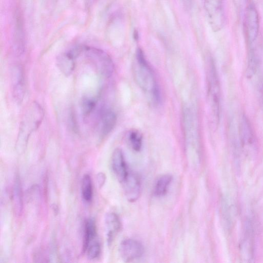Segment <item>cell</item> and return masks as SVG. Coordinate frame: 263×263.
I'll list each match as a JSON object with an SVG mask.
<instances>
[{"label":"cell","instance_id":"1","mask_svg":"<svg viewBox=\"0 0 263 263\" xmlns=\"http://www.w3.org/2000/svg\"><path fill=\"white\" fill-rule=\"evenodd\" d=\"M134 78L138 86L154 104L160 101V91L154 72L142 50L137 49L133 64Z\"/></svg>","mask_w":263,"mask_h":263},{"label":"cell","instance_id":"2","mask_svg":"<svg viewBox=\"0 0 263 263\" xmlns=\"http://www.w3.org/2000/svg\"><path fill=\"white\" fill-rule=\"evenodd\" d=\"M207 93L213 122L217 125L220 119L221 91L219 79L214 61L208 60L206 66Z\"/></svg>","mask_w":263,"mask_h":263},{"label":"cell","instance_id":"3","mask_svg":"<svg viewBox=\"0 0 263 263\" xmlns=\"http://www.w3.org/2000/svg\"><path fill=\"white\" fill-rule=\"evenodd\" d=\"M81 52L100 76L107 78L112 74L114 64L105 51L93 47L81 46Z\"/></svg>","mask_w":263,"mask_h":263},{"label":"cell","instance_id":"4","mask_svg":"<svg viewBox=\"0 0 263 263\" xmlns=\"http://www.w3.org/2000/svg\"><path fill=\"white\" fill-rule=\"evenodd\" d=\"M44 117V111L36 102L32 103L26 110L21 123L18 144L23 147L27 142L29 136L40 126Z\"/></svg>","mask_w":263,"mask_h":263},{"label":"cell","instance_id":"5","mask_svg":"<svg viewBox=\"0 0 263 263\" xmlns=\"http://www.w3.org/2000/svg\"><path fill=\"white\" fill-rule=\"evenodd\" d=\"M204 7L212 30L214 32L221 30L226 22L223 0H204Z\"/></svg>","mask_w":263,"mask_h":263},{"label":"cell","instance_id":"6","mask_svg":"<svg viewBox=\"0 0 263 263\" xmlns=\"http://www.w3.org/2000/svg\"><path fill=\"white\" fill-rule=\"evenodd\" d=\"M238 129L241 149L246 152L255 151L257 146L255 134L249 119L245 114L240 117Z\"/></svg>","mask_w":263,"mask_h":263},{"label":"cell","instance_id":"7","mask_svg":"<svg viewBox=\"0 0 263 263\" xmlns=\"http://www.w3.org/2000/svg\"><path fill=\"white\" fill-rule=\"evenodd\" d=\"M245 29L248 45L257 42L259 30L258 11L253 4L247 8L245 17Z\"/></svg>","mask_w":263,"mask_h":263},{"label":"cell","instance_id":"8","mask_svg":"<svg viewBox=\"0 0 263 263\" xmlns=\"http://www.w3.org/2000/svg\"><path fill=\"white\" fill-rule=\"evenodd\" d=\"M119 252L122 259L129 262L141 257L144 253V248L138 240L126 239L121 242Z\"/></svg>","mask_w":263,"mask_h":263},{"label":"cell","instance_id":"9","mask_svg":"<svg viewBox=\"0 0 263 263\" xmlns=\"http://www.w3.org/2000/svg\"><path fill=\"white\" fill-rule=\"evenodd\" d=\"M10 82L13 97L17 102L20 103L25 95L24 74L20 66H15L12 68Z\"/></svg>","mask_w":263,"mask_h":263},{"label":"cell","instance_id":"10","mask_svg":"<svg viewBox=\"0 0 263 263\" xmlns=\"http://www.w3.org/2000/svg\"><path fill=\"white\" fill-rule=\"evenodd\" d=\"M247 60L246 76L250 79L255 74L261 62V48L257 42L248 45Z\"/></svg>","mask_w":263,"mask_h":263},{"label":"cell","instance_id":"11","mask_svg":"<svg viewBox=\"0 0 263 263\" xmlns=\"http://www.w3.org/2000/svg\"><path fill=\"white\" fill-rule=\"evenodd\" d=\"M127 199L130 202L136 201L141 194V182L139 177L135 174L129 172L122 182Z\"/></svg>","mask_w":263,"mask_h":263},{"label":"cell","instance_id":"12","mask_svg":"<svg viewBox=\"0 0 263 263\" xmlns=\"http://www.w3.org/2000/svg\"><path fill=\"white\" fill-rule=\"evenodd\" d=\"M111 166L113 173L121 183L127 177L129 172L125 160L124 154L120 148H116L112 153Z\"/></svg>","mask_w":263,"mask_h":263},{"label":"cell","instance_id":"13","mask_svg":"<svg viewBox=\"0 0 263 263\" xmlns=\"http://www.w3.org/2000/svg\"><path fill=\"white\" fill-rule=\"evenodd\" d=\"M99 117L101 134L104 137L114 128L117 122V116L111 108L103 106L100 110Z\"/></svg>","mask_w":263,"mask_h":263},{"label":"cell","instance_id":"14","mask_svg":"<svg viewBox=\"0 0 263 263\" xmlns=\"http://www.w3.org/2000/svg\"><path fill=\"white\" fill-rule=\"evenodd\" d=\"M242 258L250 262L254 256V233L250 223H247L244 236L240 245Z\"/></svg>","mask_w":263,"mask_h":263},{"label":"cell","instance_id":"15","mask_svg":"<svg viewBox=\"0 0 263 263\" xmlns=\"http://www.w3.org/2000/svg\"><path fill=\"white\" fill-rule=\"evenodd\" d=\"M104 225L107 241L110 245L120 231L121 223L118 216L115 213L110 212L105 216Z\"/></svg>","mask_w":263,"mask_h":263},{"label":"cell","instance_id":"16","mask_svg":"<svg viewBox=\"0 0 263 263\" xmlns=\"http://www.w3.org/2000/svg\"><path fill=\"white\" fill-rule=\"evenodd\" d=\"M76 58L70 49L58 57L56 60L57 67L65 76H70L73 71Z\"/></svg>","mask_w":263,"mask_h":263},{"label":"cell","instance_id":"17","mask_svg":"<svg viewBox=\"0 0 263 263\" xmlns=\"http://www.w3.org/2000/svg\"><path fill=\"white\" fill-rule=\"evenodd\" d=\"M83 251L84 252L87 247L99 240L97 236L95 221L92 218L86 220L84 224Z\"/></svg>","mask_w":263,"mask_h":263},{"label":"cell","instance_id":"18","mask_svg":"<svg viewBox=\"0 0 263 263\" xmlns=\"http://www.w3.org/2000/svg\"><path fill=\"white\" fill-rule=\"evenodd\" d=\"M12 199L15 214L20 215L23 209V193L21 180L18 176L16 177L14 182Z\"/></svg>","mask_w":263,"mask_h":263},{"label":"cell","instance_id":"19","mask_svg":"<svg viewBox=\"0 0 263 263\" xmlns=\"http://www.w3.org/2000/svg\"><path fill=\"white\" fill-rule=\"evenodd\" d=\"M172 179V176L168 174L163 175L159 177L154 185V193L155 195L157 196L164 195L167 192Z\"/></svg>","mask_w":263,"mask_h":263},{"label":"cell","instance_id":"20","mask_svg":"<svg viewBox=\"0 0 263 263\" xmlns=\"http://www.w3.org/2000/svg\"><path fill=\"white\" fill-rule=\"evenodd\" d=\"M126 140L133 150L136 152L141 150L143 143V137L140 132L135 129L129 130L126 134Z\"/></svg>","mask_w":263,"mask_h":263},{"label":"cell","instance_id":"21","mask_svg":"<svg viewBox=\"0 0 263 263\" xmlns=\"http://www.w3.org/2000/svg\"><path fill=\"white\" fill-rule=\"evenodd\" d=\"M81 194L83 199L87 202L91 201L93 196L92 183L90 176L85 174L81 181Z\"/></svg>","mask_w":263,"mask_h":263},{"label":"cell","instance_id":"22","mask_svg":"<svg viewBox=\"0 0 263 263\" xmlns=\"http://www.w3.org/2000/svg\"><path fill=\"white\" fill-rule=\"evenodd\" d=\"M97 101L91 98L85 97L82 101V111L83 116L88 117L95 109Z\"/></svg>","mask_w":263,"mask_h":263},{"label":"cell","instance_id":"23","mask_svg":"<svg viewBox=\"0 0 263 263\" xmlns=\"http://www.w3.org/2000/svg\"><path fill=\"white\" fill-rule=\"evenodd\" d=\"M101 251V247L99 240L90 245L85 250V253L90 259H95L99 257Z\"/></svg>","mask_w":263,"mask_h":263},{"label":"cell","instance_id":"24","mask_svg":"<svg viewBox=\"0 0 263 263\" xmlns=\"http://www.w3.org/2000/svg\"><path fill=\"white\" fill-rule=\"evenodd\" d=\"M231 208L227 200L223 199L221 201V211L224 221L228 227L231 226L232 218L231 214Z\"/></svg>","mask_w":263,"mask_h":263},{"label":"cell","instance_id":"25","mask_svg":"<svg viewBox=\"0 0 263 263\" xmlns=\"http://www.w3.org/2000/svg\"><path fill=\"white\" fill-rule=\"evenodd\" d=\"M106 180V176L105 175L102 173H99L96 176V181L98 187L101 188L102 187L105 182Z\"/></svg>","mask_w":263,"mask_h":263},{"label":"cell","instance_id":"26","mask_svg":"<svg viewBox=\"0 0 263 263\" xmlns=\"http://www.w3.org/2000/svg\"><path fill=\"white\" fill-rule=\"evenodd\" d=\"M260 102L263 113V81L261 82L259 86Z\"/></svg>","mask_w":263,"mask_h":263},{"label":"cell","instance_id":"27","mask_svg":"<svg viewBox=\"0 0 263 263\" xmlns=\"http://www.w3.org/2000/svg\"><path fill=\"white\" fill-rule=\"evenodd\" d=\"M134 38L135 40H138L139 38V34L137 31L135 30L134 32Z\"/></svg>","mask_w":263,"mask_h":263}]
</instances>
